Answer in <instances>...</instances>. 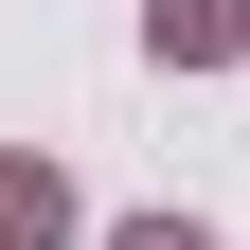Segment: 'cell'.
<instances>
[{
    "mask_svg": "<svg viewBox=\"0 0 250 250\" xmlns=\"http://www.w3.org/2000/svg\"><path fill=\"white\" fill-rule=\"evenodd\" d=\"M125 250H214V232H179V214H143V232H125Z\"/></svg>",
    "mask_w": 250,
    "mask_h": 250,
    "instance_id": "1",
    "label": "cell"
}]
</instances>
